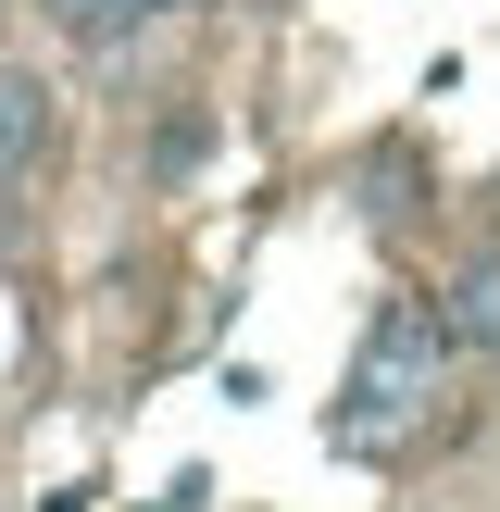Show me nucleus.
Masks as SVG:
<instances>
[{
  "label": "nucleus",
  "mask_w": 500,
  "mask_h": 512,
  "mask_svg": "<svg viewBox=\"0 0 500 512\" xmlns=\"http://www.w3.org/2000/svg\"><path fill=\"white\" fill-rule=\"evenodd\" d=\"M450 313H425V300H388L363 338V363H350V400H338V450H363V463H388L400 438H413L425 413H438L450 388Z\"/></svg>",
  "instance_id": "1"
},
{
  "label": "nucleus",
  "mask_w": 500,
  "mask_h": 512,
  "mask_svg": "<svg viewBox=\"0 0 500 512\" xmlns=\"http://www.w3.org/2000/svg\"><path fill=\"white\" fill-rule=\"evenodd\" d=\"M38 150H50V88H38L25 63H0V188L38 175Z\"/></svg>",
  "instance_id": "2"
},
{
  "label": "nucleus",
  "mask_w": 500,
  "mask_h": 512,
  "mask_svg": "<svg viewBox=\"0 0 500 512\" xmlns=\"http://www.w3.org/2000/svg\"><path fill=\"white\" fill-rule=\"evenodd\" d=\"M450 338H463V350H500V263H475L463 288H450Z\"/></svg>",
  "instance_id": "3"
},
{
  "label": "nucleus",
  "mask_w": 500,
  "mask_h": 512,
  "mask_svg": "<svg viewBox=\"0 0 500 512\" xmlns=\"http://www.w3.org/2000/svg\"><path fill=\"white\" fill-rule=\"evenodd\" d=\"M50 13H63V25H75V38H125V25H138V13H150V0H50Z\"/></svg>",
  "instance_id": "4"
},
{
  "label": "nucleus",
  "mask_w": 500,
  "mask_h": 512,
  "mask_svg": "<svg viewBox=\"0 0 500 512\" xmlns=\"http://www.w3.org/2000/svg\"><path fill=\"white\" fill-rule=\"evenodd\" d=\"M150 13H163V0H150Z\"/></svg>",
  "instance_id": "5"
},
{
  "label": "nucleus",
  "mask_w": 500,
  "mask_h": 512,
  "mask_svg": "<svg viewBox=\"0 0 500 512\" xmlns=\"http://www.w3.org/2000/svg\"><path fill=\"white\" fill-rule=\"evenodd\" d=\"M488 263H500V250H488Z\"/></svg>",
  "instance_id": "6"
}]
</instances>
